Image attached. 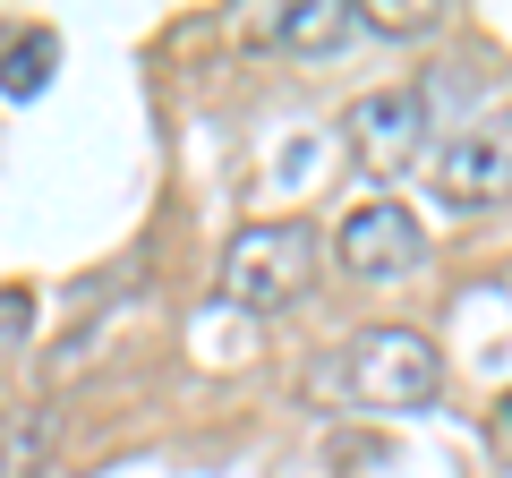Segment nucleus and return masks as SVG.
<instances>
[{
	"label": "nucleus",
	"instance_id": "1a4fd4ad",
	"mask_svg": "<svg viewBox=\"0 0 512 478\" xmlns=\"http://www.w3.org/2000/svg\"><path fill=\"white\" fill-rule=\"evenodd\" d=\"M35 333V291L26 282H0V350H18Z\"/></svg>",
	"mask_w": 512,
	"mask_h": 478
},
{
	"label": "nucleus",
	"instance_id": "20e7f679",
	"mask_svg": "<svg viewBox=\"0 0 512 478\" xmlns=\"http://www.w3.org/2000/svg\"><path fill=\"white\" fill-rule=\"evenodd\" d=\"M350 146H359L367 171H402L410 154L427 146V94L419 86H376L350 103Z\"/></svg>",
	"mask_w": 512,
	"mask_h": 478
},
{
	"label": "nucleus",
	"instance_id": "9d476101",
	"mask_svg": "<svg viewBox=\"0 0 512 478\" xmlns=\"http://www.w3.org/2000/svg\"><path fill=\"white\" fill-rule=\"evenodd\" d=\"M504 427H512V402H504Z\"/></svg>",
	"mask_w": 512,
	"mask_h": 478
},
{
	"label": "nucleus",
	"instance_id": "39448f33",
	"mask_svg": "<svg viewBox=\"0 0 512 478\" xmlns=\"http://www.w3.org/2000/svg\"><path fill=\"white\" fill-rule=\"evenodd\" d=\"M436 197L444 205H495V197H512V120H487V129H470V137L444 146Z\"/></svg>",
	"mask_w": 512,
	"mask_h": 478
},
{
	"label": "nucleus",
	"instance_id": "7ed1b4c3",
	"mask_svg": "<svg viewBox=\"0 0 512 478\" xmlns=\"http://www.w3.org/2000/svg\"><path fill=\"white\" fill-rule=\"evenodd\" d=\"M342 265L359 282H393V274H410V265L427 257V231H419V214H402L393 197H367V205H350L342 214Z\"/></svg>",
	"mask_w": 512,
	"mask_h": 478
},
{
	"label": "nucleus",
	"instance_id": "423d86ee",
	"mask_svg": "<svg viewBox=\"0 0 512 478\" xmlns=\"http://www.w3.org/2000/svg\"><path fill=\"white\" fill-rule=\"evenodd\" d=\"M256 35L282 43V52H333V43L359 35V9H342V0H282V9L256 18Z\"/></svg>",
	"mask_w": 512,
	"mask_h": 478
},
{
	"label": "nucleus",
	"instance_id": "0eeeda50",
	"mask_svg": "<svg viewBox=\"0 0 512 478\" xmlns=\"http://www.w3.org/2000/svg\"><path fill=\"white\" fill-rule=\"evenodd\" d=\"M52 69H60V35L52 26H35V18L0 26V94H43Z\"/></svg>",
	"mask_w": 512,
	"mask_h": 478
},
{
	"label": "nucleus",
	"instance_id": "f03ea898",
	"mask_svg": "<svg viewBox=\"0 0 512 478\" xmlns=\"http://www.w3.org/2000/svg\"><path fill=\"white\" fill-rule=\"evenodd\" d=\"M436 385H444V359H436L427 333L376 325V333L350 342V393H359V402H376V410H419V402H436Z\"/></svg>",
	"mask_w": 512,
	"mask_h": 478
},
{
	"label": "nucleus",
	"instance_id": "6e6552de",
	"mask_svg": "<svg viewBox=\"0 0 512 478\" xmlns=\"http://www.w3.org/2000/svg\"><path fill=\"white\" fill-rule=\"evenodd\" d=\"M43 444H52V419H0V478H35Z\"/></svg>",
	"mask_w": 512,
	"mask_h": 478
},
{
	"label": "nucleus",
	"instance_id": "f257e3e1",
	"mask_svg": "<svg viewBox=\"0 0 512 478\" xmlns=\"http://www.w3.org/2000/svg\"><path fill=\"white\" fill-rule=\"evenodd\" d=\"M316 282V231L308 222H248L222 248V299L239 308H282Z\"/></svg>",
	"mask_w": 512,
	"mask_h": 478
}]
</instances>
